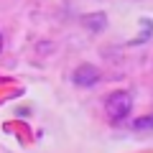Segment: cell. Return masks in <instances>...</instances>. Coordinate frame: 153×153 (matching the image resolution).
I'll list each match as a JSON object with an SVG mask.
<instances>
[{"label": "cell", "mask_w": 153, "mask_h": 153, "mask_svg": "<svg viewBox=\"0 0 153 153\" xmlns=\"http://www.w3.org/2000/svg\"><path fill=\"white\" fill-rule=\"evenodd\" d=\"M130 110H133V94L125 92V89L107 94V100H105V112H107V117L112 123L125 120L128 115H130Z\"/></svg>", "instance_id": "obj_1"}, {"label": "cell", "mask_w": 153, "mask_h": 153, "mask_svg": "<svg viewBox=\"0 0 153 153\" xmlns=\"http://www.w3.org/2000/svg\"><path fill=\"white\" fill-rule=\"evenodd\" d=\"M71 79H74V84H79V87H92V84L100 82V71L94 69L92 64H82V66L74 69Z\"/></svg>", "instance_id": "obj_2"}, {"label": "cell", "mask_w": 153, "mask_h": 153, "mask_svg": "<svg viewBox=\"0 0 153 153\" xmlns=\"http://www.w3.org/2000/svg\"><path fill=\"white\" fill-rule=\"evenodd\" d=\"M133 130H153V115H143L133 120Z\"/></svg>", "instance_id": "obj_3"}, {"label": "cell", "mask_w": 153, "mask_h": 153, "mask_svg": "<svg viewBox=\"0 0 153 153\" xmlns=\"http://www.w3.org/2000/svg\"><path fill=\"white\" fill-rule=\"evenodd\" d=\"M0 51H3V33H0Z\"/></svg>", "instance_id": "obj_4"}]
</instances>
